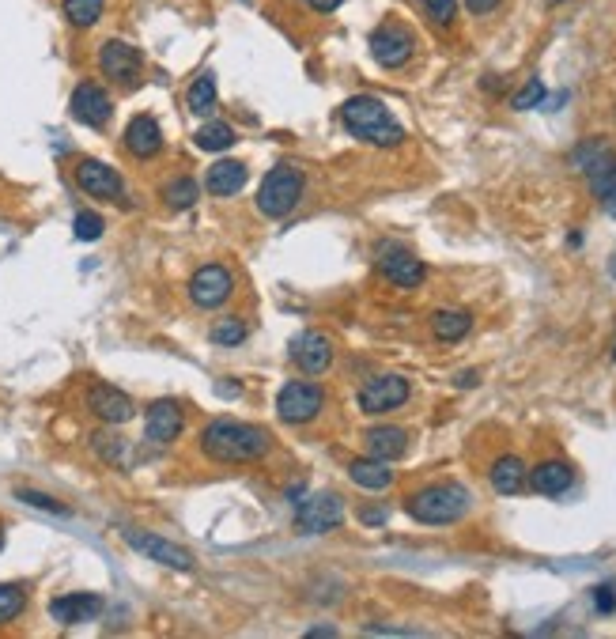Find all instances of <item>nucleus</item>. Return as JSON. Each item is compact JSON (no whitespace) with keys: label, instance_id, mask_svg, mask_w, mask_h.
Masks as SVG:
<instances>
[{"label":"nucleus","instance_id":"nucleus-25","mask_svg":"<svg viewBox=\"0 0 616 639\" xmlns=\"http://www.w3.org/2000/svg\"><path fill=\"white\" fill-rule=\"evenodd\" d=\"M348 477L360 484V488H367V492H382V488L394 484V469H390V462L367 454V458H352V462H348Z\"/></svg>","mask_w":616,"mask_h":639},{"label":"nucleus","instance_id":"nucleus-27","mask_svg":"<svg viewBox=\"0 0 616 639\" xmlns=\"http://www.w3.org/2000/svg\"><path fill=\"white\" fill-rule=\"evenodd\" d=\"M235 129L227 125V121H205L197 133H193V144L201 148V152H223V148H231L235 144Z\"/></svg>","mask_w":616,"mask_h":639},{"label":"nucleus","instance_id":"nucleus-26","mask_svg":"<svg viewBox=\"0 0 616 639\" xmlns=\"http://www.w3.org/2000/svg\"><path fill=\"white\" fill-rule=\"evenodd\" d=\"M469 329H473V314L469 311H435L431 314V333H435L439 341H446V345L469 337Z\"/></svg>","mask_w":616,"mask_h":639},{"label":"nucleus","instance_id":"nucleus-40","mask_svg":"<svg viewBox=\"0 0 616 639\" xmlns=\"http://www.w3.org/2000/svg\"><path fill=\"white\" fill-rule=\"evenodd\" d=\"M503 0H465V8L473 12V16H492Z\"/></svg>","mask_w":616,"mask_h":639},{"label":"nucleus","instance_id":"nucleus-47","mask_svg":"<svg viewBox=\"0 0 616 639\" xmlns=\"http://www.w3.org/2000/svg\"><path fill=\"white\" fill-rule=\"evenodd\" d=\"M613 360H616V348H613Z\"/></svg>","mask_w":616,"mask_h":639},{"label":"nucleus","instance_id":"nucleus-10","mask_svg":"<svg viewBox=\"0 0 616 639\" xmlns=\"http://www.w3.org/2000/svg\"><path fill=\"white\" fill-rule=\"evenodd\" d=\"M121 541H125L129 549H137L140 556H148V560H155V564H163V568L193 571V556H189L182 545L167 541V537L148 534V530H121Z\"/></svg>","mask_w":616,"mask_h":639},{"label":"nucleus","instance_id":"nucleus-17","mask_svg":"<svg viewBox=\"0 0 616 639\" xmlns=\"http://www.w3.org/2000/svg\"><path fill=\"white\" fill-rule=\"evenodd\" d=\"M291 360L299 363L307 375H326L329 363H333V341L322 329H307L291 341Z\"/></svg>","mask_w":616,"mask_h":639},{"label":"nucleus","instance_id":"nucleus-23","mask_svg":"<svg viewBox=\"0 0 616 639\" xmlns=\"http://www.w3.org/2000/svg\"><path fill=\"white\" fill-rule=\"evenodd\" d=\"M242 186H246V163H239V159H220L208 167L205 190L212 197H235Z\"/></svg>","mask_w":616,"mask_h":639},{"label":"nucleus","instance_id":"nucleus-18","mask_svg":"<svg viewBox=\"0 0 616 639\" xmlns=\"http://www.w3.org/2000/svg\"><path fill=\"white\" fill-rule=\"evenodd\" d=\"M99 613H103V598L99 594H61V598H53L50 602V617L57 624H87V621H99Z\"/></svg>","mask_w":616,"mask_h":639},{"label":"nucleus","instance_id":"nucleus-6","mask_svg":"<svg viewBox=\"0 0 616 639\" xmlns=\"http://www.w3.org/2000/svg\"><path fill=\"white\" fill-rule=\"evenodd\" d=\"M412 53H416V35H412L405 23H382L371 31V57H375L382 69H401L409 65Z\"/></svg>","mask_w":616,"mask_h":639},{"label":"nucleus","instance_id":"nucleus-36","mask_svg":"<svg viewBox=\"0 0 616 639\" xmlns=\"http://www.w3.org/2000/svg\"><path fill=\"white\" fill-rule=\"evenodd\" d=\"M545 95H548L545 84H541V80H530V84L511 99V106L514 110H533V106H545Z\"/></svg>","mask_w":616,"mask_h":639},{"label":"nucleus","instance_id":"nucleus-4","mask_svg":"<svg viewBox=\"0 0 616 639\" xmlns=\"http://www.w3.org/2000/svg\"><path fill=\"white\" fill-rule=\"evenodd\" d=\"M303 174L288 167V163H280L273 171L265 174V182H261V190H257L254 205L261 216H269V220H280V216H288L291 208L303 201Z\"/></svg>","mask_w":616,"mask_h":639},{"label":"nucleus","instance_id":"nucleus-33","mask_svg":"<svg viewBox=\"0 0 616 639\" xmlns=\"http://www.w3.org/2000/svg\"><path fill=\"white\" fill-rule=\"evenodd\" d=\"M103 227L106 220L99 216V212H76V220H72V235L80 242H95L103 239Z\"/></svg>","mask_w":616,"mask_h":639},{"label":"nucleus","instance_id":"nucleus-8","mask_svg":"<svg viewBox=\"0 0 616 639\" xmlns=\"http://www.w3.org/2000/svg\"><path fill=\"white\" fill-rule=\"evenodd\" d=\"M344 522V500L337 492H314L307 500H299L295 526L303 534H329Z\"/></svg>","mask_w":616,"mask_h":639},{"label":"nucleus","instance_id":"nucleus-1","mask_svg":"<svg viewBox=\"0 0 616 639\" xmlns=\"http://www.w3.org/2000/svg\"><path fill=\"white\" fill-rule=\"evenodd\" d=\"M201 450L220 466H246V462H261L273 450V432L261 424H246V420H231L220 416L205 424L201 432Z\"/></svg>","mask_w":616,"mask_h":639},{"label":"nucleus","instance_id":"nucleus-22","mask_svg":"<svg viewBox=\"0 0 616 639\" xmlns=\"http://www.w3.org/2000/svg\"><path fill=\"white\" fill-rule=\"evenodd\" d=\"M526 477H530V469H526V462H522L518 454H503V458H496L492 469H488V481H492V488H496L499 496H518V492L526 488Z\"/></svg>","mask_w":616,"mask_h":639},{"label":"nucleus","instance_id":"nucleus-43","mask_svg":"<svg viewBox=\"0 0 616 639\" xmlns=\"http://www.w3.org/2000/svg\"><path fill=\"white\" fill-rule=\"evenodd\" d=\"M307 4L314 8V12H337L344 0H307Z\"/></svg>","mask_w":616,"mask_h":639},{"label":"nucleus","instance_id":"nucleus-3","mask_svg":"<svg viewBox=\"0 0 616 639\" xmlns=\"http://www.w3.org/2000/svg\"><path fill=\"white\" fill-rule=\"evenodd\" d=\"M469 507H473V496H469V488L458 481L428 484V488L412 492L409 500H405L409 519L424 522V526H450V522L465 519Z\"/></svg>","mask_w":616,"mask_h":639},{"label":"nucleus","instance_id":"nucleus-39","mask_svg":"<svg viewBox=\"0 0 616 639\" xmlns=\"http://www.w3.org/2000/svg\"><path fill=\"white\" fill-rule=\"evenodd\" d=\"M594 605H598V613H613V609H616V590L613 587H598V590H594Z\"/></svg>","mask_w":616,"mask_h":639},{"label":"nucleus","instance_id":"nucleus-45","mask_svg":"<svg viewBox=\"0 0 616 639\" xmlns=\"http://www.w3.org/2000/svg\"><path fill=\"white\" fill-rule=\"evenodd\" d=\"M609 269H613V277H616V258H613V265H609Z\"/></svg>","mask_w":616,"mask_h":639},{"label":"nucleus","instance_id":"nucleus-16","mask_svg":"<svg viewBox=\"0 0 616 639\" xmlns=\"http://www.w3.org/2000/svg\"><path fill=\"white\" fill-rule=\"evenodd\" d=\"M378 269H382V277L390 280V284H397V288H420L424 277H428L424 261L412 258L405 246H390V242L378 246Z\"/></svg>","mask_w":616,"mask_h":639},{"label":"nucleus","instance_id":"nucleus-12","mask_svg":"<svg viewBox=\"0 0 616 639\" xmlns=\"http://www.w3.org/2000/svg\"><path fill=\"white\" fill-rule=\"evenodd\" d=\"M87 413L99 416L103 424H110V428H118V424H129L133 416H137V401L129 398L125 390H118V386H110V382H95L91 390H87Z\"/></svg>","mask_w":616,"mask_h":639},{"label":"nucleus","instance_id":"nucleus-24","mask_svg":"<svg viewBox=\"0 0 616 639\" xmlns=\"http://www.w3.org/2000/svg\"><path fill=\"white\" fill-rule=\"evenodd\" d=\"M363 443H367V454H371V458L394 462V458H401V454L409 450V432H405V428H394V424H382V428H371V432L363 435Z\"/></svg>","mask_w":616,"mask_h":639},{"label":"nucleus","instance_id":"nucleus-41","mask_svg":"<svg viewBox=\"0 0 616 639\" xmlns=\"http://www.w3.org/2000/svg\"><path fill=\"white\" fill-rule=\"evenodd\" d=\"M360 519L367 522V526H382V522H386V507H367V511H360Z\"/></svg>","mask_w":616,"mask_h":639},{"label":"nucleus","instance_id":"nucleus-29","mask_svg":"<svg viewBox=\"0 0 616 639\" xmlns=\"http://www.w3.org/2000/svg\"><path fill=\"white\" fill-rule=\"evenodd\" d=\"M186 106L193 114H212L216 110V80H212V72H201L186 91Z\"/></svg>","mask_w":616,"mask_h":639},{"label":"nucleus","instance_id":"nucleus-20","mask_svg":"<svg viewBox=\"0 0 616 639\" xmlns=\"http://www.w3.org/2000/svg\"><path fill=\"white\" fill-rule=\"evenodd\" d=\"M537 496H564L567 488L575 484V469L560 462V458H552V462H541V466L530 469V477H526Z\"/></svg>","mask_w":616,"mask_h":639},{"label":"nucleus","instance_id":"nucleus-2","mask_svg":"<svg viewBox=\"0 0 616 639\" xmlns=\"http://www.w3.org/2000/svg\"><path fill=\"white\" fill-rule=\"evenodd\" d=\"M341 121L344 129L352 133L363 144H375V148H397L405 140V129L401 121L390 114V106L375 99V95H352L348 103L341 106Z\"/></svg>","mask_w":616,"mask_h":639},{"label":"nucleus","instance_id":"nucleus-5","mask_svg":"<svg viewBox=\"0 0 616 639\" xmlns=\"http://www.w3.org/2000/svg\"><path fill=\"white\" fill-rule=\"evenodd\" d=\"M99 69L118 87H137L140 76H144V53L137 46H129L125 38H106L99 46Z\"/></svg>","mask_w":616,"mask_h":639},{"label":"nucleus","instance_id":"nucleus-37","mask_svg":"<svg viewBox=\"0 0 616 639\" xmlns=\"http://www.w3.org/2000/svg\"><path fill=\"white\" fill-rule=\"evenodd\" d=\"M420 4H424L428 16L435 19V23H443V27H450L454 16H458V0H420Z\"/></svg>","mask_w":616,"mask_h":639},{"label":"nucleus","instance_id":"nucleus-15","mask_svg":"<svg viewBox=\"0 0 616 639\" xmlns=\"http://www.w3.org/2000/svg\"><path fill=\"white\" fill-rule=\"evenodd\" d=\"M182 428H186V413L174 398H159L148 405V413H144V439L148 443L167 447L182 435Z\"/></svg>","mask_w":616,"mask_h":639},{"label":"nucleus","instance_id":"nucleus-13","mask_svg":"<svg viewBox=\"0 0 616 639\" xmlns=\"http://www.w3.org/2000/svg\"><path fill=\"white\" fill-rule=\"evenodd\" d=\"M69 114L80 121V125H87V129H106L110 118H114V103H110V95H106L103 87L84 80V84H76V91H72Z\"/></svg>","mask_w":616,"mask_h":639},{"label":"nucleus","instance_id":"nucleus-7","mask_svg":"<svg viewBox=\"0 0 616 639\" xmlns=\"http://www.w3.org/2000/svg\"><path fill=\"white\" fill-rule=\"evenodd\" d=\"M322 405H326V394L314 382H288L276 394V413H280L284 424H310L314 416L322 413Z\"/></svg>","mask_w":616,"mask_h":639},{"label":"nucleus","instance_id":"nucleus-30","mask_svg":"<svg viewBox=\"0 0 616 639\" xmlns=\"http://www.w3.org/2000/svg\"><path fill=\"white\" fill-rule=\"evenodd\" d=\"M197 197H201V186H197L193 178H171V182L163 186V201H167V208H189Z\"/></svg>","mask_w":616,"mask_h":639},{"label":"nucleus","instance_id":"nucleus-21","mask_svg":"<svg viewBox=\"0 0 616 639\" xmlns=\"http://www.w3.org/2000/svg\"><path fill=\"white\" fill-rule=\"evenodd\" d=\"M571 163H575V171L586 174V182H594V178H601V174H609L616 167V152L605 140H582L579 148L571 152Z\"/></svg>","mask_w":616,"mask_h":639},{"label":"nucleus","instance_id":"nucleus-11","mask_svg":"<svg viewBox=\"0 0 616 639\" xmlns=\"http://www.w3.org/2000/svg\"><path fill=\"white\" fill-rule=\"evenodd\" d=\"M235 292V277H231V269H223V265H201L193 277H189V299H193V307H201V311H212V307H223L227 299Z\"/></svg>","mask_w":616,"mask_h":639},{"label":"nucleus","instance_id":"nucleus-34","mask_svg":"<svg viewBox=\"0 0 616 639\" xmlns=\"http://www.w3.org/2000/svg\"><path fill=\"white\" fill-rule=\"evenodd\" d=\"M590 190H594V197L601 201V208H605L609 216H616V167L609 174L594 178V182H590Z\"/></svg>","mask_w":616,"mask_h":639},{"label":"nucleus","instance_id":"nucleus-32","mask_svg":"<svg viewBox=\"0 0 616 639\" xmlns=\"http://www.w3.org/2000/svg\"><path fill=\"white\" fill-rule=\"evenodd\" d=\"M246 333H250V329H246V322H239V318H220V322L212 326V333H208V337H212V345L231 348V345H242V341H246Z\"/></svg>","mask_w":616,"mask_h":639},{"label":"nucleus","instance_id":"nucleus-38","mask_svg":"<svg viewBox=\"0 0 616 639\" xmlns=\"http://www.w3.org/2000/svg\"><path fill=\"white\" fill-rule=\"evenodd\" d=\"M91 439H95V450L103 454L106 462H118V458H121V439H118V435L99 432V435H91Z\"/></svg>","mask_w":616,"mask_h":639},{"label":"nucleus","instance_id":"nucleus-35","mask_svg":"<svg viewBox=\"0 0 616 639\" xmlns=\"http://www.w3.org/2000/svg\"><path fill=\"white\" fill-rule=\"evenodd\" d=\"M16 496L23 503H31V507H38V511H50V515H72L65 503H57L53 496H46V492H35V488H19Z\"/></svg>","mask_w":616,"mask_h":639},{"label":"nucleus","instance_id":"nucleus-14","mask_svg":"<svg viewBox=\"0 0 616 639\" xmlns=\"http://www.w3.org/2000/svg\"><path fill=\"white\" fill-rule=\"evenodd\" d=\"M76 186L95 197V201H121L125 197V182L121 174L110 167V163H99V159H80L76 163Z\"/></svg>","mask_w":616,"mask_h":639},{"label":"nucleus","instance_id":"nucleus-46","mask_svg":"<svg viewBox=\"0 0 616 639\" xmlns=\"http://www.w3.org/2000/svg\"><path fill=\"white\" fill-rule=\"evenodd\" d=\"M548 4H564V0H548Z\"/></svg>","mask_w":616,"mask_h":639},{"label":"nucleus","instance_id":"nucleus-19","mask_svg":"<svg viewBox=\"0 0 616 639\" xmlns=\"http://www.w3.org/2000/svg\"><path fill=\"white\" fill-rule=\"evenodd\" d=\"M125 152L137 159H152L163 152V129L152 114H137L125 125Z\"/></svg>","mask_w":616,"mask_h":639},{"label":"nucleus","instance_id":"nucleus-44","mask_svg":"<svg viewBox=\"0 0 616 639\" xmlns=\"http://www.w3.org/2000/svg\"><path fill=\"white\" fill-rule=\"evenodd\" d=\"M307 636H337V628H310Z\"/></svg>","mask_w":616,"mask_h":639},{"label":"nucleus","instance_id":"nucleus-9","mask_svg":"<svg viewBox=\"0 0 616 639\" xmlns=\"http://www.w3.org/2000/svg\"><path fill=\"white\" fill-rule=\"evenodd\" d=\"M412 386L405 375H375L371 382H363L360 390V409L367 416H382V413H394L409 401Z\"/></svg>","mask_w":616,"mask_h":639},{"label":"nucleus","instance_id":"nucleus-28","mask_svg":"<svg viewBox=\"0 0 616 639\" xmlns=\"http://www.w3.org/2000/svg\"><path fill=\"white\" fill-rule=\"evenodd\" d=\"M61 12H65V19H69L72 27L87 31V27H95V23L103 19L106 0H61Z\"/></svg>","mask_w":616,"mask_h":639},{"label":"nucleus","instance_id":"nucleus-42","mask_svg":"<svg viewBox=\"0 0 616 639\" xmlns=\"http://www.w3.org/2000/svg\"><path fill=\"white\" fill-rule=\"evenodd\" d=\"M477 382H480V371H462V375H454V386H462V390L477 386Z\"/></svg>","mask_w":616,"mask_h":639},{"label":"nucleus","instance_id":"nucleus-31","mask_svg":"<svg viewBox=\"0 0 616 639\" xmlns=\"http://www.w3.org/2000/svg\"><path fill=\"white\" fill-rule=\"evenodd\" d=\"M23 609H27V590L19 583H0V624L16 621Z\"/></svg>","mask_w":616,"mask_h":639}]
</instances>
